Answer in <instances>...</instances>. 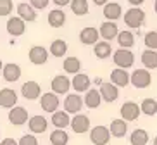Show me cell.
<instances>
[{"instance_id": "6da1fadb", "label": "cell", "mask_w": 157, "mask_h": 145, "mask_svg": "<svg viewBox=\"0 0 157 145\" xmlns=\"http://www.w3.org/2000/svg\"><path fill=\"white\" fill-rule=\"evenodd\" d=\"M145 23V12L140 7H131L124 12V24L133 29H138Z\"/></svg>"}, {"instance_id": "7a4b0ae2", "label": "cell", "mask_w": 157, "mask_h": 145, "mask_svg": "<svg viewBox=\"0 0 157 145\" xmlns=\"http://www.w3.org/2000/svg\"><path fill=\"white\" fill-rule=\"evenodd\" d=\"M112 61L117 67H123V69H128L131 66L135 64V54L129 48H123L121 47L119 50L114 52V55H112Z\"/></svg>"}, {"instance_id": "3957f363", "label": "cell", "mask_w": 157, "mask_h": 145, "mask_svg": "<svg viewBox=\"0 0 157 145\" xmlns=\"http://www.w3.org/2000/svg\"><path fill=\"white\" fill-rule=\"evenodd\" d=\"M129 83L138 90L147 88L152 83V76H150L148 69H136V71H133V74H129Z\"/></svg>"}, {"instance_id": "277c9868", "label": "cell", "mask_w": 157, "mask_h": 145, "mask_svg": "<svg viewBox=\"0 0 157 145\" xmlns=\"http://www.w3.org/2000/svg\"><path fill=\"white\" fill-rule=\"evenodd\" d=\"M111 140V131L105 126H95L90 130V142L93 145H107Z\"/></svg>"}, {"instance_id": "5b68a950", "label": "cell", "mask_w": 157, "mask_h": 145, "mask_svg": "<svg viewBox=\"0 0 157 145\" xmlns=\"http://www.w3.org/2000/svg\"><path fill=\"white\" fill-rule=\"evenodd\" d=\"M71 130L74 131V133H78V135H83V133H86L88 130H90V117L85 116V114H74V117L71 119Z\"/></svg>"}, {"instance_id": "8992f818", "label": "cell", "mask_w": 157, "mask_h": 145, "mask_svg": "<svg viewBox=\"0 0 157 145\" xmlns=\"http://www.w3.org/2000/svg\"><path fill=\"white\" fill-rule=\"evenodd\" d=\"M26 31V21L19 17V16H14V17H9L7 21V33L10 36H21Z\"/></svg>"}, {"instance_id": "52a82bcc", "label": "cell", "mask_w": 157, "mask_h": 145, "mask_svg": "<svg viewBox=\"0 0 157 145\" xmlns=\"http://www.w3.org/2000/svg\"><path fill=\"white\" fill-rule=\"evenodd\" d=\"M140 114H142V111L136 102H124L121 105V116L124 121H135V119H138Z\"/></svg>"}, {"instance_id": "ba28073f", "label": "cell", "mask_w": 157, "mask_h": 145, "mask_svg": "<svg viewBox=\"0 0 157 145\" xmlns=\"http://www.w3.org/2000/svg\"><path fill=\"white\" fill-rule=\"evenodd\" d=\"M100 97L102 100H105V102H116L117 100V97H119V90H117V86H116L114 83H100Z\"/></svg>"}, {"instance_id": "9c48e42d", "label": "cell", "mask_w": 157, "mask_h": 145, "mask_svg": "<svg viewBox=\"0 0 157 145\" xmlns=\"http://www.w3.org/2000/svg\"><path fill=\"white\" fill-rule=\"evenodd\" d=\"M83 107V98L79 97L78 93H71L66 97L64 100V109L67 114H78Z\"/></svg>"}, {"instance_id": "30bf717a", "label": "cell", "mask_w": 157, "mask_h": 145, "mask_svg": "<svg viewBox=\"0 0 157 145\" xmlns=\"http://www.w3.org/2000/svg\"><path fill=\"white\" fill-rule=\"evenodd\" d=\"M21 67H19V64H16V62H9V64H4V67H2V76H4L5 81H9V83H14V81H17L19 78H21Z\"/></svg>"}, {"instance_id": "8fae6325", "label": "cell", "mask_w": 157, "mask_h": 145, "mask_svg": "<svg viewBox=\"0 0 157 145\" xmlns=\"http://www.w3.org/2000/svg\"><path fill=\"white\" fill-rule=\"evenodd\" d=\"M21 93H23L24 98H28V100H36L42 95V88H40V85L36 81H26L21 86Z\"/></svg>"}, {"instance_id": "7c38bea8", "label": "cell", "mask_w": 157, "mask_h": 145, "mask_svg": "<svg viewBox=\"0 0 157 145\" xmlns=\"http://www.w3.org/2000/svg\"><path fill=\"white\" fill-rule=\"evenodd\" d=\"M29 61L33 62V64L36 66H42L47 62V59H48V50H47L45 47H42V45H35V47L29 48Z\"/></svg>"}, {"instance_id": "4fadbf2b", "label": "cell", "mask_w": 157, "mask_h": 145, "mask_svg": "<svg viewBox=\"0 0 157 145\" xmlns=\"http://www.w3.org/2000/svg\"><path fill=\"white\" fill-rule=\"evenodd\" d=\"M100 38V33L97 28H92V26H86L79 31V42L83 45H95Z\"/></svg>"}, {"instance_id": "5bb4252c", "label": "cell", "mask_w": 157, "mask_h": 145, "mask_svg": "<svg viewBox=\"0 0 157 145\" xmlns=\"http://www.w3.org/2000/svg\"><path fill=\"white\" fill-rule=\"evenodd\" d=\"M40 105H42V109L45 111V113H54V111H57V107H59V97H57V93H43L42 97H40Z\"/></svg>"}, {"instance_id": "9a60e30c", "label": "cell", "mask_w": 157, "mask_h": 145, "mask_svg": "<svg viewBox=\"0 0 157 145\" xmlns=\"http://www.w3.org/2000/svg\"><path fill=\"white\" fill-rule=\"evenodd\" d=\"M9 121L14 126H21L28 121V111L24 107H10L9 111Z\"/></svg>"}, {"instance_id": "2e32d148", "label": "cell", "mask_w": 157, "mask_h": 145, "mask_svg": "<svg viewBox=\"0 0 157 145\" xmlns=\"http://www.w3.org/2000/svg\"><path fill=\"white\" fill-rule=\"evenodd\" d=\"M123 16V7L117 2H107L104 5V17L107 21H117Z\"/></svg>"}, {"instance_id": "e0dca14e", "label": "cell", "mask_w": 157, "mask_h": 145, "mask_svg": "<svg viewBox=\"0 0 157 145\" xmlns=\"http://www.w3.org/2000/svg\"><path fill=\"white\" fill-rule=\"evenodd\" d=\"M50 86H52V92H54V93H67L69 88H71V81H69L67 76L59 74L52 80Z\"/></svg>"}, {"instance_id": "ac0fdd59", "label": "cell", "mask_w": 157, "mask_h": 145, "mask_svg": "<svg viewBox=\"0 0 157 145\" xmlns=\"http://www.w3.org/2000/svg\"><path fill=\"white\" fill-rule=\"evenodd\" d=\"M98 33H100V38H104V40H107V42H111L112 38L117 36L119 29H117V24H116V21H105V23L100 24V29H98Z\"/></svg>"}, {"instance_id": "d6986e66", "label": "cell", "mask_w": 157, "mask_h": 145, "mask_svg": "<svg viewBox=\"0 0 157 145\" xmlns=\"http://www.w3.org/2000/svg\"><path fill=\"white\" fill-rule=\"evenodd\" d=\"M17 102V93L12 88H2L0 90V107L10 109Z\"/></svg>"}, {"instance_id": "ffe728a7", "label": "cell", "mask_w": 157, "mask_h": 145, "mask_svg": "<svg viewBox=\"0 0 157 145\" xmlns=\"http://www.w3.org/2000/svg\"><path fill=\"white\" fill-rule=\"evenodd\" d=\"M90 83H92V80H90V76L85 74V73H76L74 74V78L71 80V86H73L76 92H86L88 88H90Z\"/></svg>"}, {"instance_id": "44dd1931", "label": "cell", "mask_w": 157, "mask_h": 145, "mask_svg": "<svg viewBox=\"0 0 157 145\" xmlns=\"http://www.w3.org/2000/svg\"><path fill=\"white\" fill-rule=\"evenodd\" d=\"M17 16L26 23H33V21H36V9L31 4L23 2V4L17 5Z\"/></svg>"}, {"instance_id": "7402d4cb", "label": "cell", "mask_w": 157, "mask_h": 145, "mask_svg": "<svg viewBox=\"0 0 157 145\" xmlns=\"http://www.w3.org/2000/svg\"><path fill=\"white\" fill-rule=\"evenodd\" d=\"M111 83H114L117 88H119V86H128L129 85L128 71L123 69V67H116V69L111 73Z\"/></svg>"}, {"instance_id": "603a6c76", "label": "cell", "mask_w": 157, "mask_h": 145, "mask_svg": "<svg viewBox=\"0 0 157 145\" xmlns=\"http://www.w3.org/2000/svg\"><path fill=\"white\" fill-rule=\"evenodd\" d=\"M102 102V97H100V92L97 88H88L86 93H85L83 98V104L86 105L88 109H97Z\"/></svg>"}, {"instance_id": "cb8c5ba5", "label": "cell", "mask_w": 157, "mask_h": 145, "mask_svg": "<svg viewBox=\"0 0 157 145\" xmlns=\"http://www.w3.org/2000/svg\"><path fill=\"white\" fill-rule=\"evenodd\" d=\"M28 126L31 133H43V131H47L48 121L43 116H33L28 119Z\"/></svg>"}, {"instance_id": "d4e9b609", "label": "cell", "mask_w": 157, "mask_h": 145, "mask_svg": "<svg viewBox=\"0 0 157 145\" xmlns=\"http://www.w3.org/2000/svg\"><path fill=\"white\" fill-rule=\"evenodd\" d=\"M47 21H48V24H50L52 28H62V26L66 24V14H64V10H60V9L50 10V12H48Z\"/></svg>"}, {"instance_id": "484cf974", "label": "cell", "mask_w": 157, "mask_h": 145, "mask_svg": "<svg viewBox=\"0 0 157 145\" xmlns=\"http://www.w3.org/2000/svg\"><path fill=\"white\" fill-rule=\"evenodd\" d=\"M112 52L114 50H112L111 43L107 42V40H104V42H97L95 45H93V54H95L97 59H107V57H111Z\"/></svg>"}, {"instance_id": "4316f807", "label": "cell", "mask_w": 157, "mask_h": 145, "mask_svg": "<svg viewBox=\"0 0 157 145\" xmlns=\"http://www.w3.org/2000/svg\"><path fill=\"white\" fill-rule=\"evenodd\" d=\"M52 124L56 128H67L69 126V123H71V119H69V114L66 113V111H54L52 113Z\"/></svg>"}, {"instance_id": "83f0119b", "label": "cell", "mask_w": 157, "mask_h": 145, "mask_svg": "<svg viewBox=\"0 0 157 145\" xmlns=\"http://www.w3.org/2000/svg\"><path fill=\"white\" fill-rule=\"evenodd\" d=\"M109 131H111V135L114 138H123L126 135V131H128V123L124 119H112Z\"/></svg>"}, {"instance_id": "f1b7e54d", "label": "cell", "mask_w": 157, "mask_h": 145, "mask_svg": "<svg viewBox=\"0 0 157 145\" xmlns=\"http://www.w3.org/2000/svg\"><path fill=\"white\" fill-rule=\"evenodd\" d=\"M142 64L145 66V69H157V52L147 48L142 54Z\"/></svg>"}, {"instance_id": "f546056e", "label": "cell", "mask_w": 157, "mask_h": 145, "mask_svg": "<svg viewBox=\"0 0 157 145\" xmlns=\"http://www.w3.org/2000/svg\"><path fill=\"white\" fill-rule=\"evenodd\" d=\"M67 142H69V135L62 128H56L50 133V143L52 145H67Z\"/></svg>"}, {"instance_id": "4dcf8cb0", "label": "cell", "mask_w": 157, "mask_h": 145, "mask_svg": "<svg viewBox=\"0 0 157 145\" xmlns=\"http://www.w3.org/2000/svg\"><path fill=\"white\" fill-rule=\"evenodd\" d=\"M66 52H67V43H66L64 40L57 38V40H54V42H52L48 54H52L54 57H64Z\"/></svg>"}, {"instance_id": "1f68e13d", "label": "cell", "mask_w": 157, "mask_h": 145, "mask_svg": "<svg viewBox=\"0 0 157 145\" xmlns=\"http://www.w3.org/2000/svg\"><path fill=\"white\" fill-rule=\"evenodd\" d=\"M140 111L145 116H155L157 114V100L155 98H143V102L140 104Z\"/></svg>"}, {"instance_id": "d6a6232c", "label": "cell", "mask_w": 157, "mask_h": 145, "mask_svg": "<svg viewBox=\"0 0 157 145\" xmlns=\"http://www.w3.org/2000/svg\"><path fill=\"white\" fill-rule=\"evenodd\" d=\"M62 67H64V71L67 73V74H76V73H79L81 62H79L78 57H66Z\"/></svg>"}, {"instance_id": "836d02e7", "label": "cell", "mask_w": 157, "mask_h": 145, "mask_svg": "<svg viewBox=\"0 0 157 145\" xmlns=\"http://www.w3.org/2000/svg\"><path fill=\"white\" fill-rule=\"evenodd\" d=\"M129 142H131V145H147L148 143V133L145 130H142V128L133 130V133L129 136Z\"/></svg>"}, {"instance_id": "e575fe53", "label": "cell", "mask_w": 157, "mask_h": 145, "mask_svg": "<svg viewBox=\"0 0 157 145\" xmlns=\"http://www.w3.org/2000/svg\"><path fill=\"white\" fill-rule=\"evenodd\" d=\"M116 38H117L119 47H123V48H131L135 45V36L131 31H119Z\"/></svg>"}, {"instance_id": "d590c367", "label": "cell", "mask_w": 157, "mask_h": 145, "mask_svg": "<svg viewBox=\"0 0 157 145\" xmlns=\"http://www.w3.org/2000/svg\"><path fill=\"white\" fill-rule=\"evenodd\" d=\"M71 10L76 16H86L90 7H88V0H71Z\"/></svg>"}, {"instance_id": "8d00e7d4", "label": "cell", "mask_w": 157, "mask_h": 145, "mask_svg": "<svg viewBox=\"0 0 157 145\" xmlns=\"http://www.w3.org/2000/svg\"><path fill=\"white\" fill-rule=\"evenodd\" d=\"M145 45L147 48H152V50H157V31H148L145 35Z\"/></svg>"}, {"instance_id": "74e56055", "label": "cell", "mask_w": 157, "mask_h": 145, "mask_svg": "<svg viewBox=\"0 0 157 145\" xmlns=\"http://www.w3.org/2000/svg\"><path fill=\"white\" fill-rule=\"evenodd\" d=\"M14 9L12 0H0V16H9Z\"/></svg>"}, {"instance_id": "f35d334b", "label": "cell", "mask_w": 157, "mask_h": 145, "mask_svg": "<svg viewBox=\"0 0 157 145\" xmlns=\"http://www.w3.org/2000/svg\"><path fill=\"white\" fill-rule=\"evenodd\" d=\"M17 145H38V140L35 135H24V136H21Z\"/></svg>"}, {"instance_id": "ab89813d", "label": "cell", "mask_w": 157, "mask_h": 145, "mask_svg": "<svg viewBox=\"0 0 157 145\" xmlns=\"http://www.w3.org/2000/svg\"><path fill=\"white\" fill-rule=\"evenodd\" d=\"M29 4H31L36 10H42V9H45L47 5L50 4V0H29Z\"/></svg>"}, {"instance_id": "60d3db41", "label": "cell", "mask_w": 157, "mask_h": 145, "mask_svg": "<svg viewBox=\"0 0 157 145\" xmlns=\"http://www.w3.org/2000/svg\"><path fill=\"white\" fill-rule=\"evenodd\" d=\"M0 145H17V142L14 138H4V140L0 142Z\"/></svg>"}, {"instance_id": "b9f144b4", "label": "cell", "mask_w": 157, "mask_h": 145, "mask_svg": "<svg viewBox=\"0 0 157 145\" xmlns=\"http://www.w3.org/2000/svg\"><path fill=\"white\" fill-rule=\"evenodd\" d=\"M52 2H54V4L57 5V7H64V5H67L71 2V0H52Z\"/></svg>"}, {"instance_id": "7bdbcfd3", "label": "cell", "mask_w": 157, "mask_h": 145, "mask_svg": "<svg viewBox=\"0 0 157 145\" xmlns=\"http://www.w3.org/2000/svg\"><path fill=\"white\" fill-rule=\"evenodd\" d=\"M129 4L133 5V7H138V5H142L143 2H145V0H128Z\"/></svg>"}, {"instance_id": "ee69618b", "label": "cell", "mask_w": 157, "mask_h": 145, "mask_svg": "<svg viewBox=\"0 0 157 145\" xmlns=\"http://www.w3.org/2000/svg\"><path fill=\"white\" fill-rule=\"evenodd\" d=\"M107 2H109V0H93V4L95 5H105Z\"/></svg>"}, {"instance_id": "f6af8a7d", "label": "cell", "mask_w": 157, "mask_h": 145, "mask_svg": "<svg viewBox=\"0 0 157 145\" xmlns=\"http://www.w3.org/2000/svg\"><path fill=\"white\" fill-rule=\"evenodd\" d=\"M2 67H4V62H2V59H0V73H2Z\"/></svg>"}, {"instance_id": "bcb514c9", "label": "cell", "mask_w": 157, "mask_h": 145, "mask_svg": "<svg viewBox=\"0 0 157 145\" xmlns=\"http://www.w3.org/2000/svg\"><path fill=\"white\" fill-rule=\"evenodd\" d=\"M154 9H155V12H157V0H155V4H154Z\"/></svg>"}, {"instance_id": "7dc6e473", "label": "cell", "mask_w": 157, "mask_h": 145, "mask_svg": "<svg viewBox=\"0 0 157 145\" xmlns=\"http://www.w3.org/2000/svg\"><path fill=\"white\" fill-rule=\"evenodd\" d=\"M154 145H157V136H155V138H154Z\"/></svg>"}]
</instances>
